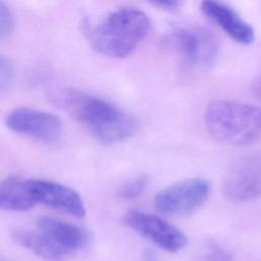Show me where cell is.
Here are the masks:
<instances>
[{"label": "cell", "instance_id": "6da1fadb", "mask_svg": "<svg viewBox=\"0 0 261 261\" xmlns=\"http://www.w3.org/2000/svg\"><path fill=\"white\" fill-rule=\"evenodd\" d=\"M52 99L104 144L122 142L136 130V120L129 114L102 98L74 89H63L56 91Z\"/></svg>", "mask_w": 261, "mask_h": 261}, {"label": "cell", "instance_id": "7a4b0ae2", "mask_svg": "<svg viewBox=\"0 0 261 261\" xmlns=\"http://www.w3.org/2000/svg\"><path fill=\"white\" fill-rule=\"evenodd\" d=\"M150 29L148 15L136 8H121L111 12L102 21L88 27L86 35L92 47L108 57L130 55L147 36Z\"/></svg>", "mask_w": 261, "mask_h": 261}, {"label": "cell", "instance_id": "3957f363", "mask_svg": "<svg viewBox=\"0 0 261 261\" xmlns=\"http://www.w3.org/2000/svg\"><path fill=\"white\" fill-rule=\"evenodd\" d=\"M205 125L217 141L250 145L261 138V107L253 104L214 100L206 108Z\"/></svg>", "mask_w": 261, "mask_h": 261}, {"label": "cell", "instance_id": "277c9868", "mask_svg": "<svg viewBox=\"0 0 261 261\" xmlns=\"http://www.w3.org/2000/svg\"><path fill=\"white\" fill-rule=\"evenodd\" d=\"M210 184L202 177L176 181L160 192L154 199L158 212L166 215H185L198 210L209 198Z\"/></svg>", "mask_w": 261, "mask_h": 261}, {"label": "cell", "instance_id": "5b68a950", "mask_svg": "<svg viewBox=\"0 0 261 261\" xmlns=\"http://www.w3.org/2000/svg\"><path fill=\"white\" fill-rule=\"evenodd\" d=\"M222 192L234 203L261 196V150L246 154L230 165L223 178Z\"/></svg>", "mask_w": 261, "mask_h": 261}, {"label": "cell", "instance_id": "8992f818", "mask_svg": "<svg viewBox=\"0 0 261 261\" xmlns=\"http://www.w3.org/2000/svg\"><path fill=\"white\" fill-rule=\"evenodd\" d=\"M165 42L188 66L209 65L216 56L214 38L202 29L176 28L168 33Z\"/></svg>", "mask_w": 261, "mask_h": 261}, {"label": "cell", "instance_id": "52a82bcc", "mask_svg": "<svg viewBox=\"0 0 261 261\" xmlns=\"http://www.w3.org/2000/svg\"><path fill=\"white\" fill-rule=\"evenodd\" d=\"M5 123L12 132L47 144L57 142L62 135V122L55 114L32 107L10 111Z\"/></svg>", "mask_w": 261, "mask_h": 261}, {"label": "cell", "instance_id": "ba28073f", "mask_svg": "<svg viewBox=\"0 0 261 261\" xmlns=\"http://www.w3.org/2000/svg\"><path fill=\"white\" fill-rule=\"evenodd\" d=\"M123 221L164 251L175 253L185 248L188 243L182 231L156 215L133 209L125 213Z\"/></svg>", "mask_w": 261, "mask_h": 261}, {"label": "cell", "instance_id": "9c48e42d", "mask_svg": "<svg viewBox=\"0 0 261 261\" xmlns=\"http://www.w3.org/2000/svg\"><path fill=\"white\" fill-rule=\"evenodd\" d=\"M31 185L37 205H45L79 218L85 216L84 201L74 190L48 179L31 178Z\"/></svg>", "mask_w": 261, "mask_h": 261}, {"label": "cell", "instance_id": "30bf717a", "mask_svg": "<svg viewBox=\"0 0 261 261\" xmlns=\"http://www.w3.org/2000/svg\"><path fill=\"white\" fill-rule=\"evenodd\" d=\"M201 9L204 14L224 31L232 40L242 45H250L255 40V33L247 22L229 5L218 1H203Z\"/></svg>", "mask_w": 261, "mask_h": 261}, {"label": "cell", "instance_id": "8fae6325", "mask_svg": "<svg viewBox=\"0 0 261 261\" xmlns=\"http://www.w3.org/2000/svg\"><path fill=\"white\" fill-rule=\"evenodd\" d=\"M36 225L38 231L72 256L88 241V234L82 227L54 217H40Z\"/></svg>", "mask_w": 261, "mask_h": 261}, {"label": "cell", "instance_id": "7c38bea8", "mask_svg": "<svg viewBox=\"0 0 261 261\" xmlns=\"http://www.w3.org/2000/svg\"><path fill=\"white\" fill-rule=\"evenodd\" d=\"M36 205L31 178L12 176L0 180V210L27 211Z\"/></svg>", "mask_w": 261, "mask_h": 261}, {"label": "cell", "instance_id": "4fadbf2b", "mask_svg": "<svg viewBox=\"0 0 261 261\" xmlns=\"http://www.w3.org/2000/svg\"><path fill=\"white\" fill-rule=\"evenodd\" d=\"M11 238L20 247L47 261H67L72 257L37 229L15 228L11 231Z\"/></svg>", "mask_w": 261, "mask_h": 261}, {"label": "cell", "instance_id": "5bb4252c", "mask_svg": "<svg viewBox=\"0 0 261 261\" xmlns=\"http://www.w3.org/2000/svg\"><path fill=\"white\" fill-rule=\"evenodd\" d=\"M149 177L146 174H141L132 180L124 182L118 189V196L123 199H134L139 197L148 185Z\"/></svg>", "mask_w": 261, "mask_h": 261}, {"label": "cell", "instance_id": "9a60e30c", "mask_svg": "<svg viewBox=\"0 0 261 261\" xmlns=\"http://www.w3.org/2000/svg\"><path fill=\"white\" fill-rule=\"evenodd\" d=\"M14 29V16L10 8L0 2V40L7 38Z\"/></svg>", "mask_w": 261, "mask_h": 261}, {"label": "cell", "instance_id": "2e32d148", "mask_svg": "<svg viewBox=\"0 0 261 261\" xmlns=\"http://www.w3.org/2000/svg\"><path fill=\"white\" fill-rule=\"evenodd\" d=\"M14 77L13 64L6 57L0 55V91L8 88Z\"/></svg>", "mask_w": 261, "mask_h": 261}, {"label": "cell", "instance_id": "e0dca14e", "mask_svg": "<svg viewBox=\"0 0 261 261\" xmlns=\"http://www.w3.org/2000/svg\"><path fill=\"white\" fill-rule=\"evenodd\" d=\"M204 259L206 261H231L232 256L222 248L218 247L217 244L211 243L208 252L204 255Z\"/></svg>", "mask_w": 261, "mask_h": 261}, {"label": "cell", "instance_id": "ac0fdd59", "mask_svg": "<svg viewBox=\"0 0 261 261\" xmlns=\"http://www.w3.org/2000/svg\"><path fill=\"white\" fill-rule=\"evenodd\" d=\"M152 4L156 5L157 7H161L163 9L171 10V9L176 8L178 6L179 2H177V1H157V2H153Z\"/></svg>", "mask_w": 261, "mask_h": 261}, {"label": "cell", "instance_id": "d6986e66", "mask_svg": "<svg viewBox=\"0 0 261 261\" xmlns=\"http://www.w3.org/2000/svg\"><path fill=\"white\" fill-rule=\"evenodd\" d=\"M252 89H253V93L255 94V96L259 100H261V71L259 72V74L254 80L253 85H252Z\"/></svg>", "mask_w": 261, "mask_h": 261}, {"label": "cell", "instance_id": "ffe728a7", "mask_svg": "<svg viewBox=\"0 0 261 261\" xmlns=\"http://www.w3.org/2000/svg\"><path fill=\"white\" fill-rule=\"evenodd\" d=\"M0 261H2V260H0Z\"/></svg>", "mask_w": 261, "mask_h": 261}]
</instances>
